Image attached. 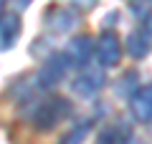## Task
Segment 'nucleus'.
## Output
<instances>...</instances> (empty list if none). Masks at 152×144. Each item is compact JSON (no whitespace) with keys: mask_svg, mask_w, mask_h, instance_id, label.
<instances>
[{"mask_svg":"<svg viewBox=\"0 0 152 144\" xmlns=\"http://www.w3.org/2000/svg\"><path fill=\"white\" fill-rule=\"evenodd\" d=\"M124 48H127V53L134 61L147 58V53L152 51V38H150V33H147V28L142 25V23L134 31H129V36H127V41H124Z\"/></svg>","mask_w":152,"mask_h":144,"instance_id":"9","label":"nucleus"},{"mask_svg":"<svg viewBox=\"0 0 152 144\" xmlns=\"http://www.w3.org/2000/svg\"><path fill=\"white\" fill-rule=\"evenodd\" d=\"M96 144H124V142H122V132L117 127H104L102 134H99V142Z\"/></svg>","mask_w":152,"mask_h":144,"instance_id":"12","label":"nucleus"},{"mask_svg":"<svg viewBox=\"0 0 152 144\" xmlns=\"http://www.w3.org/2000/svg\"><path fill=\"white\" fill-rule=\"evenodd\" d=\"M64 56L69 58L71 68H84L89 66V61L94 58V38L81 33V36H74L69 41V46L64 48Z\"/></svg>","mask_w":152,"mask_h":144,"instance_id":"6","label":"nucleus"},{"mask_svg":"<svg viewBox=\"0 0 152 144\" xmlns=\"http://www.w3.org/2000/svg\"><path fill=\"white\" fill-rule=\"evenodd\" d=\"M28 109H26V116L28 121L33 124L36 132H51L56 129L61 121L71 116V104L69 99L64 96H56V94H46V96H31L26 99Z\"/></svg>","mask_w":152,"mask_h":144,"instance_id":"1","label":"nucleus"},{"mask_svg":"<svg viewBox=\"0 0 152 144\" xmlns=\"http://www.w3.org/2000/svg\"><path fill=\"white\" fill-rule=\"evenodd\" d=\"M107 84V76H104V68L99 66H84L79 73L71 81V91L81 99H89V96H96L99 91Z\"/></svg>","mask_w":152,"mask_h":144,"instance_id":"4","label":"nucleus"},{"mask_svg":"<svg viewBox=\"0 0 152 144\" xmlns=\"http://www.w3.org/2000/svg\"><path fill=\"white\" fill-rule=\"evenodd\" d=\"M94 58L99 61V68H114L122 61V38L109 28L94 41Z\"/></svg>","mask_w":152,"mask_h":144,"instance_id":"3","label":"nucleus"},{"mask_svg":"<svg viewBox=\"0 0 152 144\" xmlns=\"http://www.w3.org/2000/svg\"><path fill=\"white\" fill-rule=\"evenodd\" d=\"M69 71H71L69 58L64 56V51H56V53H51L48 58L41 63V68L31 76L33 89H36L38 94H41V91H51L53 86H58L61 81L69 76Z\"/></svg>","mask_w":152,"mask_h":144,"instance_id":"2","label":"nucleus"},{"mask_svg":"<svg viewBox=\"0 0 152 144\" xmlns=\"http://www.w3.org/2000/svg\"><path fill=\"white\" fill-rule=\"evenodd\" d=\"M89 129H91V121H81L79 127H74V129H71V132L66 134V137L61 139L58 144H81L84 139L89 137Z\"/></svg>","mask_w":152,"mask_h":144,"instance_id":"11","label":"nucleus"},{"mask_svg":"<svg viewBox=\"0 0 152 144\" xmlns=\"http://www.w3.org/2000/svg\"><path fill=\"white\" fill-rule=\"evenodd\" d=\"M76 5L79 8H94V3H96V0H74Z\"/></svg>","mask_w":152,"mask_h":144,"instance_id":"13","label":"nucleus"},{"mask_svg":"<svg viewBox=\"0 0 152 144\" xmlns=\"http://www.w3.org/2000/svg\"><path fill=\"white\" fill-rule=\"evenodd\" d=\"M5 3H8V0H0V13L5 10Z\"/></svg>","mask_w":152,"mask_h":144,"instance_id":"16","label":"nucleus"},{"mask_svg":"<svg viewBox=\"0 0 152 144\" xmlns=\"http://www.w3.org/2000/svg\"><path fill=\"white\" fill-rule=\"evenodd\" d=\"M129 13L134 20L147 23L152 18V0H129Z\"/></svg>","mask_w":152,"mask_h":144,"instance_id":"10","label":"nucleus"},{"mask_svg":"<svg viewBox=\"0 0 152 144\" xmlns=\"http://www.w3.org/2000/svg\"><path fill=\"white\" fill-rule=\"evenodd\" d=\"M20 33H23L20 13H0V53L15 48Z\"/></svg>","mask_w":152,"mask_h":144,"instance_id":"8","label":"nucleus"},{"mask_svg":"<svg viewBox=\"0 0 152 144\" xmlns=\"http://www.w3.org/2000/svg\"><path fill=\"white\" fill-rule=\"evenodd\" d=\"M129 114L140 124L152 121V84H140L129 94Z\"/></svg>","mask_w":152,"mask_h":144,"instance_id":"7","label":"nucleus"},{"mask_svg":"<svg viewBox=\"0 0 152 144\" xmlns=\"http://www.w3.org/2000/svg\"><path fill=\"white\" fill-rule=\"evenodd\" d=\"M124 144H142V142H137V139H127Z\"/></svg>","mask_w":152,"mask_h":144,"instance_id":"15","label":"nucleus"},{"mask_svg":"<svg viewBox=\"0 0 152 144\" xmlns=\"http://www.w3.org/2000/svg\"><path fill=\"white\" fill-rule=\"evenodd\" d=\"M13 3H15V8H20V10H26V8L31 5L33 0H13Z\"/></svg>","mask_w":152,"mask_h":144,"instance_id":"14","label":"nucleus"},{"mask_svg":"<svg viewBox=\"0 0 152 144\" xmlns=\"http://www.w3.org/2000/svg\"><path fill=\"white\" fill-rule=\"evenodd\" d=\"M79 18L81 15H79L76 8L53 5V8H48L43 23H46V28H48V33H53V36H66L69 31H74V28L79 25Z\"/></svg>","mask_w":152,"mask_h":144,"instance_id":"5","label":"nucleus"}]
</instances>
